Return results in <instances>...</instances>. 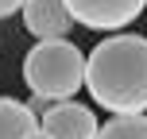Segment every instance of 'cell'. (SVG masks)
I'll list each match as a JSON object with an SVG mask.
<instances>
[{
    "mask_svg": "<svg viewBox=\"0 0 147 139\" xmlns=\"http://www.w3.org/2000/svg\"><path fill=\"white\" fill-rule=\"evenodd\" d=\"M85 89L112 116L147 112V35H109L89 50Z\"/></svg>",
    "mask_w": 147,
    "mask_h": 139,
    "instance_id": "1",
    "label": "cell"
},
{
    "mask_svg": "<svg viewBox=\"0 0 147 139\" xmlns=\"http://www.w3.org/2000/svg\"><path fill=\"white\" fill-rule=\"evenodd\" d=\"M85 66H89V54H81L78 43L47 39V43H35L27 50L23 81H27V89L35 97L62 104V101H74L78 89H85Z\"/></svg>",
    "mask_w": 147,
    "mask_h": 139,
    "instance_id": "2",
    "label": "cell"
},
{
    "mask_svg": "<svg viewBox=\"0 0 147 139\" xmlns=\"http://www.w3.org/2000/svg\"><path fill=\"white\" fill-rule=\"evenodd\" d=\"M74 19L89 31H120L143 15L147 0H66Z\"/></svg>",
    "mask_w": 147,
    "mask_h": 139,
    "instance_id": "3",
    "label": "cell"
},
{
    "mask_svg": "<svg viewBox=\"0 0 147 139\" xmlns=\"http://www.w3.org/2000/svg\"><path fill=\"white\" fill-rule=\"evenodd\" d=\"M78 19H74L66 0H27V4H23V27H27L39 43H47V39H66V31Z\"/></svg>",
    "mask_w": 147,
    "mask_h": 139,
    "instance_id": "4",
    "label": "cell"
},
{
    "mask_svg": "<svg viewBox=\"0 0 147 139\" xmlns=\"http://www.w3.org/2000/svg\"><path fill=\"white\" fill-rule=\"evenodd\" d=\"M43 132L51 139H97L101 128H97L93 108H85L78 101H62L43 116Z\"/></svg>",
    "mask_w": 147,
    "mask_h": 139,
    "instance_id": "5",
    "label": "cell"
},
{
    "mask_svg": "<svg viewBox=\"0 0 147 139\" xmlns=\"http://www.w3.org/2000/svg\"><path fill=\"white\" fill-rule=\"evenodd\" d=\"M43 128V116L16 97H0V139H31Z\"/></svg>",
    "mask_w": 147,
    "mask_h": 139,
    "instance_id": "6",
    "label": "cell"
},
{
    "mask_svg": "<svg viewBox=\"0 0 147 139\" xmlns=\"http://www.w3.org/2000/svg\"><path fill=\"white\" fill-rule=\"evenodd\" d=\"M97 139H147V112H140V116H112V120H105Z\"/></svg>",
    "mask_w": 147,
    "mask_h": 139,
    "instance_id": "7",
    "label": "cell"
},
{
    "mask_svg": "<svg viewBox=\"0 0 147 139\" xmlns=\"http://www.w3.org/2000/svg\"><path fill=\"white\" fill-rule=\"evenodd\" d=\"M23 4H27V0H0V19H8V15L23 12Z\"/></svg>",
    "mask_w": 147,
    "mask_h": 139,
    "instance_id": "8",
    "label": "cell"
},
{
    "mask_svg": "<svg viewBox=\"0 0 147 139\" xmlns=\"http://www.w3.org/2000/svg\"><path fill=\"white\" fill-rule=\"evenodd\" d=\"M31 139H51V135H47V132H43V128H39V132H35V135H31Z\"/></svg>",
    "mask_w": 147,
    "mask_h": 139,
    "instance_id": "9",
    "label": "cell"
}]
</instances>
